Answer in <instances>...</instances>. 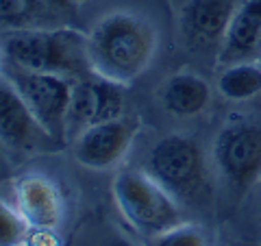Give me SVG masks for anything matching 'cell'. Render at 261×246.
<instances>
[{"label":"cell","mask_w":261,"mask_h":246,"mask_svg":"<svg viewBox=\"0 0 261 246\" xmlns=\"http://www.w3.org/2000/svg\"><path fill=\"white\" fill-rule=\"evenodd\" d=\"M159 46L152 24L137 13L113 11L87 33V57L96 77L126 85L144 75Z\"/></svg>","instance_id":"1"},{"label":"cell","mask_w":261,"mask_h":246,"mask_svg":"<svg viewBox=\"0 0 261 246\" xmlns=\"http://www.w3.org/2000/svg\"><path fill=\"white\" fill-rule=\"evenodd\" d=\"M5 63L31 72H50L70 79L94 75L87 57V35L68 27L5 31Z\"/></svg>","instance_id":"2"},{"label":"cell","mask_w":261,"mask_h":246,"mask_svg":"<svg viewBox=\"0 0 261 246\" xmlns=\"http://www.w3.org/2000/svg\"><path fill=\"white\" fill-rule=\"evenodd\" d=\"M144 170L181 205L200 203L209 194L205 153L190 135L172 133L159 139L146 157Z\"/></svg>","instance_id":"3"},{"label":"cell","mask_w":261,"mask_h":246,"mask_svg":"<svg viewBox=\"0 0 261 246\" xmlns=\"http://www.w3.org/2000/svg\"><path fill=\"white\" fill-rule=\"evenodd\" d=\"M113 196L126 223L146 237H154L183 223L181 203L146 170L124 168L118 172Z\"/></svg>","instance_id":"4"},{"label":"cell","mask_w":261,"mask_h":246,"mask_svg":"<svg viewBox=\"0 0 261 246\" xmlns=\"http://www.w3.org/2000/svg\"><path fill=\"white\" fill-rule=\"evenodd\" d=\"M5 79L13 83L39 125L59 144L68 142V111L74 79L50 72H31L9 63H5Z\"/></svg>","instance_id":"5"},{"label":"cell","mask_w":261,"mask_h":246,"mask_svg":"<svg viewBox=\"0 0 261 246\" xmlns=\"http://www.w3.org/2000/svg\"><path fill=\"white\" fill-rule=\"evenodd\" d=\"M214 159L235 192H246L261 177V125L231 122L216 137Z\"/></svg>","instance_id":"6"},{"label":"cell","mask_w":261,"mask_h":246,"mask_svg":"<svg viewBox=\"0 0 261 246\" xmlns=\"http://www.w3.org/2000/svg\"><path fill=\"white\" fill-rule=\"evenodd\" d=\"M137 131H140V122L126 116L92 125L72 139V155L85 168H113L124 159Z\"/></svg>","instance_id":"7"},{"label":"cell","mask_w":261,"mask_h":246,"mask_svg":"<svg viewBox=\"0 0 261 246\" xmlns=\"http://www.w3.org/2000/svg\"><path fill=\"white\" fill-rule=\"evenodd\" d=\"M120 87L122 85L96 75L74 79L68 111V137L74 139L87 127L124 116V94Z\"/></svg>","instance_id":"8"},{"label":"cell","mask_w":261,"mask_h":246,"mask_svg":"<svg viewBox=\"0 0 261 246\" xmlns=\"http://www.w3.org/2000/svg\"><path fill=\"white\" fill-rule=\"evenodd\" d=\"M0 137L7 149L15 153H46L63 146L39 125L13 83L5 77L0 87Z\"/></svg>","instance_id":"9"},{"label":"cell","mask_w":261,"mask_h":246,"mask_svg":"<svg viewBox=\"0 0 261 246\" xmlns=\"http://www.w3.org/2000/svg\"><path fill=\"white\" fill-rule=\"evenodd\" d=\"M235 13L233 0H187L181 9V33L194 51L222 48Z\"/></svg>","instance_id":"10"},{"label":"cell","mask_w":261,"mask_h":246,"mask_svg":"<svg viewBox=\"0 0 261 246\" xmlns=\"http://www.w3.org/2000/svg\"><path fill=\"white\" fill-rule=\"evenodd\" d=\"M261 53V0H244L235 7L218 61L222 65L255 61Z\"/></svg>","instance_id":"11"},{"label":"cell","mask_w":261,"mask_h":246,"mask_svg":"<svg viewBox=\"0 0 261 246\" xmlns=\"http://www.w3.org/2000/svg\"><path fill=\"white\" fill-rule=\"evenodd\" d=\"M15 209L33 229L53 231L61 220L59 192L44 177H24L15 183Z\"/></svg>","instance_id":"12"},{"label":"cell","mask_w":261,"mask_h":246,"mask_svg":"<svg viewBox=\"0 0 261 246\" xmlns=\"http://www.w3.org/2000/svg\"><path fill=\"white\" fill-rule=\"evenodd\" d=\"M211 101V89L205 79L194 72H178L166 83L161 92V103L172 116L190 118L207 109Z\"/></svg>","instance_id":"13"},{"label":"cell","mask_w":261,"mask_h":246,"mask_svg":"<svg viewBox=\"0 0 261 246\" xmlns=\"http://www.w3.org/2000/svg\"><path fill=\"white\" fill-rule=\"evenodd\" d=\"M59 15L63 13L53 9L44 0H0V20L5 31L57 27L55 20Z\"/></svg>","instance_id":"14"},{"label":"cell","mask_w":261,"mask_h":246,"mask_svg":"<svg viewBox=\"0 0 261 246\" xmlns=\"http://www.w3.org/2000/svg\"><path fill=\"white\" fill-rule=\"evenodd\" d=\"M216 85L218 92L228 101H250L261 94V61H238L222 65Z\"/></svg>","instance_id":"15"},{"label":"cell","mask_w":261,"mask_h":246,"mask_svg":"<svg viewBox=\"0 0 261 246\" xmlns=\"http://www.w3.org/2000/svg\"><path fill=\"white\" fill-rule=\"evenodd\" d=\"M148 246H211V235L205 227L181 223L168 231L150 237Z\"/></svg>","instance_id":"16"},{"label":"cell","mask_w":261,"mask_h":246,"mask_svg":"<svg viewBox=\"0 0 261 246\" xmlns=\"http://www.w3.org/2000/svg\"><path fill=\"white\" fill-rule=\"evenodd\" d=\"M29 229L31 225L18 209H13V205L9 203H3V209H0V246H22L29 240Z\"/></svg>","instance_id":"17"},{"label":"cell","mask_w":261,"mask_h":246,"mask_svg":"<svg viewBox=\"0 0 261 246\" xmlns=\"http://www.w3.org/2000/svg\"><path fill=\"white\" fill-rule=\"evenodd\" d=\"M29 246H59V244H57V237L48 229H35V235L31 237Z\"/></svg>","instance_id":"18"},{"label":"cell","mask_w":261,"mask_h":246,"mask_svg":"<svg viewBox=\"0 0 261 246\" xmlns=\"http://www.w3.org/2000/svg\"><path fill=\"white\" fill-rule=\"evenodd\" d=\"M46 5H50L53 9H57L59 13H63V15H70V13H74L76 11V3L74 0H44Z\"/></svg>","instance_id":"19"},{"label":"cell","mask_w":261,"mask_h":246,"mask_svg":"<svg viewBox=\"0 0 261 246\" xmlns=\"http://www.w3.org/2000/svg\"><path fill=\"white\" fill-rule=\"evenodd\" d=\"M74 3H76V5H81V3H85V0H74Z\"/></svg>","instance_id":"20"},{"label":"cell","mask_w":261,"mask_h":246,"mask_svg":"<svg viewBox=\"0 0 261 246\" xmlns=\"http://www.w3.org/2000/svg\"><path fill=\"white\" fill-rule=\"evenodd\" d=\"M259 61H261V53H259Z\"/></svg>","instance_id":"21"},{"label":"cell","mask_w":261,"mask_h":246,"mask_svg":"<svg viewBox=\"0 0 261 246\" xmlns=\"http://www.w3.org/2000/svg\"><path fill=\"white\" fill-rule=\"evenodd\" d=\"M22 246H29V244H22Z\"/></svg>","instance_id":"22"}]
</instances>
